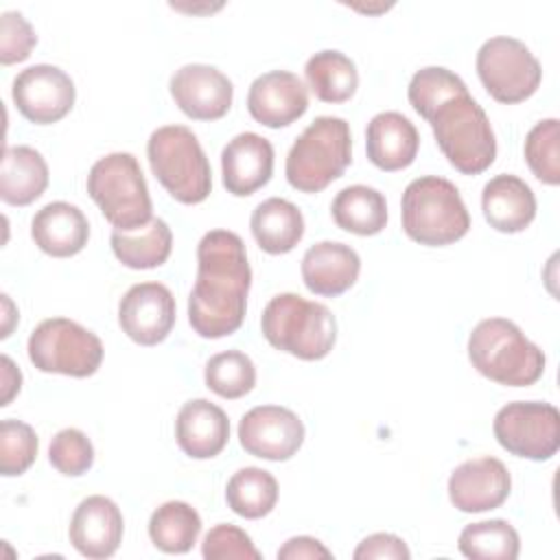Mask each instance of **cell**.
<instances>
[{"instance_id": "1", "label": "cell", "mask_w": 560, "mask_h": 560, "mask_svg": "<svg viewBox=\"0 0 560 560\" xmlns=\"http://www.w3.org/2000/svg\"><path fill=\"white\" fill-rule=\"evenodd\" d=\"M411 107L431 125L435 142L451 166L479 175L497 158V138L483 107L466 83L442 66L420 68L407 88Z\"/></svg>"}, {"instance_id": "2", "label": "cell", "mask_w": 560, "mask_h": 560, "mask_svg": "<svg viewBox=\"0 0 560 560\" xmlns=\"http://www.w3.org/2000/svg\"><path fill=\"white\" fill-rule=\"evenodd\" d=\"M252 269L245 243L230 230H210L197 245V278L188 295V322L199 337L219 339L241 328Z\"/></svg>"}, {"instance_id": "3", "label": "cell", "mask_w": 560, "mask_h": 560, "mask_svg": "<svg viewBox=\"0 0 560 560\" xmlns=\"http://www.w3.org/2000/svg\"><path fill=\"white\" fill-rule=\"evenodd\" d=\"M468 359L479 374L508 387L534 385L545 372V352L505 317H488L472 328Z\"/></svg>"}, {"instance_id": "4", "label": "cell", "mask_w": 560, "mask_h": 560, "mask_svg": "<svg viewBox=\"0 0 560 560\" xmlns=\"http://www.w3.org/2000/svg\"><path fill=\"white\" fill-rule=\"evenodd\" d=\"M400 219L405 234L429 247L451 245L470 230V214L457 186L438 175H424L407 184Z\"/></svg>"}, {"instance_id": "5", "label": "cell", "mask_w": 560, "mask_h": 560, "mask_svg": "<svg viewBox=\"0 0 560 560\" xmlns=\"http://www.w3.org/2000/svg\"><path fill=\"white\" fill-rule=\"evenodd\" d=\"M260 328L276 350L304 361L324 359L337 341V319L330 308L298 293L273 295L262 311Z\"/></svg>"}, {"instance_id": "6", "label": "cell", "mask_w": 560, "mask_h": 560, "mask_svg": "<svg viewBox=\"0 0 560 560\" xmlns=\"http://www.w3.org/2000/svg\"><path fill=\"white\" fill-rule=\"evenodd\" d=\"M352 162L350 125L339 116H317L287 153V182L300 192H319Z\"/></svg>"}, {"instance_id": "7", "label": "cell", "mask_w": 560, "mask_h": 560, "mask_svg": "<svg viewBox=\"0 0 560 560\" xmlns=\"http://www.w3.org/2000/svg\"><path fill=\"white\" fill-rule=\"evenodd\" d=\"M147 158L158 182L179 203H201L210 195V162L188 127H158L149 136Z\"/></svg>"}, {"instance_id": "8", "label": "cell", "mask_w": 560, "mask_h": 560, "mask_svg": "<svg viewBox=\"0 0 560 560\" xmlns=\"http://www.w3.org/2000/svg\"><path fill=\"white\" fill-rule=\"evenodd\" d=\"M88 195L114 230H136L153 217L147 179L131 153L116 151L96 160L88 173Z\"/></svg>"}, {"instance_id": "9", "label": "cell", "mask_w": 560, "mask_h": 560, "mask_svg": "<svg viewBox=\"0 0 560 560\" xmlns=\"http://www.w3.org/2000/svg\"><path fill=\"white\" fill-rule=\"evenodd\" d=\"M28 359L39 372L74 378L92 376L103 361L101 339L68 317L39 322L28 337Z\"/></svg>"}, {"instance_id": "10", "label": "cell", "mask_w": 560, "mask_h": 560, "mask_svg": "<svg viewBox=\"0 0 560 560\" xmlns=\"http://www.w3.org/2000/svg\"><path fill=\"white\" fill-rule=\"evenodd\" d=\"M477 74L486 92L499 103H521L529 98L542 79L540 61L516 37L497 35L477 50Z\"/></svg>"}, {"instance_id": "11", "label": "cell", "mask_w": 560, "mask_h": 560, "mask_svg": "<svg viewBox=\"0 0 560 560\" xmlns=\"http://www.w3.org/2000/svg\"><path fill=\"white\" fill-rule=\"evenodd\" d=\"M492 429L497 442L516 457L545 462L560 448V413L551 402H508L497 411Z\"/></svg>"}, {"instance_id": "12", "label": "cell", "mask_w": 560, "mask_h": 560, "mask_svg": "<svg viewBox=\"0 0 560 560\" xmlns=\"http://www.w3.org/2000/svg\"><path fill=\"white\" fill-rule=\"evenodd\" d=\"M18 112L35 122L50 125L61 120L74 105V81L68 72L50 63H35L18 72L11 85Z\"/></svg>"}, {"instance_id": "13", "label": "cell", "mask_w": 560, "mask_h": 560, "mask_svg": "<svg viewBox=\"0 0 560 560\" xmlns=\"http://www.w3.org/2000/svg\"><path fill=\"white\" fill-rule=\"evenodd\" d=\"M238 442L254 457L287 462L304 442V424L298 413L287 407L258 405L241 418Z\"/></svg>"}, {"instance_id": "14", "label": "cell", "mask_w": 560, "mask_h": 560, "mask_svg": "<svg viewBox=\"0 0 560 560\" xmlns=\"http://www.w3.org/2000/svg\"><path fill=\"white\" fill-rule=\"evenodd\" d=\"M122 332L140 346H158L175 324V298L162 282H138L118 302Z\"/></svg>"}, {"instance_id": "15", "label": "cell", "mask_w": 560, "mask_h": 560, "mask_svg": "<svg viewBox=\"0 0 560 560\" xmlns=\"http://www.w3.org/2000/svg\"><path fill=\"white\" fill-rule=\"evenodd\" d=\"M175 105L195 120H217L228 114L234 98L232 81L214 66L186 63L168 81Z\"/></svg>"}, {"instance_id": "16", "label": "cell", "mask_w": 560, "mask_h": 560, "mask_svg": "<svg viewBox=\"0 0 560 560\" xmlns=\"http://www.w3.org/2000/svg\"><path fill=\"white\" fill-rule=\"evenodd\" d=\"M508 466L490 455L459 464L448 477V499L462 512H488L510 497Z\"/></svg>"}, {"instance_id": "17", "label": "cell", "mask_w": 560, "mask_h": 560, "mask_svg": "<svg viewBox=\"0 0 560 560\" xmlns=\"http://www.w3.org/2000/svg\"><path fill=\"white\" fill-rule=\"evenodd\" d=\"M247 109L256 122L280 129L304 116L308 109V90L298 74L271 70L252 81Z\"/></svg>"}, {"instance_id": "18", "label": "cell", "mask_w": 560, "mask_h": 560, "mask_svg": "<svg viewBox=\"0 0 560 560\" xmlns=\"http://www.w3.org/2000/svg\"><path fill=\"white\" fill-rule=\"evenodd\" d=\"M122 512L103 494L83 499L70 518V542L72 547L92 560H103L116 553L122 540Z\"/></svg>"}, {"instance_id": "19", "label": "cell", "mask_w": 560, "mask_h": 560, "mask_svg": "<svg viewBox=\"0 0 560 560\" xmlns=\"http://www.w3.org/2000/svg\"><path fill=\"white\" fill-rule=\"evenodd\" d=\"M223 186L236 197H247L262 188L273 173V147L254 131L234 136L221 151Z\"/></svg>"}, {"instance_id": "20", "label": "cell", "mask_w": 560, "mask_h": 560, "mask_svg": "<svg viewBox=\"0 0 560 560\" xmlns=\"http://www.w3.org/2000/svg\"><path fill=\"white\" fill-rule=\"evenodd\" d=\"M300 271L311 293L335 298L357 282L361 258L346 243L319 241L304 252Z\"/></svg>"}, {"instance_id": "21", "label": "cell", "mask_w": 560, "mask_h": 560, "mask_svg": "<svg viewBox=\"0 0 560 560\" xmlns=\"http://www.w3.org/2000/svg\"><path fill=\"white\" fill-rule=\"evenodd\" d=\"M230 438V420L225 411L206 400L195 398L182 405L175 418L177 446L192 459H210L219 455Z\"/></svg>"}, {"instance_id": "22", "label": "cell", "mask_w": 560, "mask_h": 560, "mask_svg": "<svg viewBox=\"0 0 560 560\" xmlns=\"http://www.w3.org/2000/svg\"><path fill=\"white\" fill-rule=\"evenodd\" d=\"M35 245L55 258L79 254L90 238V223L81 208L68 201H50L31 221Z\"/></svg>"}, {"instance_id": "23", "label": "cell", "mask_w": 560, "mask_h": 560, "mask_svg": "<svg viewBox=\"0 0 560 560\" xmlns=\"http://www.w3.org/2000/svg\"><path fill=\"white\" fill-rule=\"evenodd\" d=\"M418 147V129L400 112H381L368 122L365 151L381 171L407 168L416 160Z\"/></svg>"}, {"instance_id": "24", "label": "cell", "mask_w": 560, "mask_h": 560, "mask_svg": "<svg viewBox=\"0 0 560 560\" xmlns=\"http://www.w3.org/2000/svg\"><path fill=\"white\" fill-rule=\"evenodd\" d=\"M481 210L490 228L505 234L523 232L536 217V197L521 177L501 173L486 182L481 190Z\"/></svg>"}, {"instance_id": "25", "label": "cell", "mask_w": 560, "mask_h": 560, "mask_svg": "<svg viewBox=\"0 0 560 560\" xmlns=\"http://www.w3.org/2000/svg\"><path fill=\"white\" fill-rule=\"evenodd\" d=\"M48 186V164L44 155L26 144L7 147L0 168V197L9 206H28Z\"/></svg>"}, {"instance_id": "26", "label": "cell", "mask_w": 560, "mask_h": 560, "mask_svg": "<svg viewBox=\"0 0 560 560\" xmlns=\"http://www.w3.org/2000/svg\"><path fill=\"white\" fill-rule=\"evenodd\" d=\"M252 234L258 247L267 254H287L304 236V217L295 203L282 197L260 201L249 219Z\"/></svg>"}, {"instance_id": "27", "label": "cell", "mask_w": 560, "mask_h": 560, "mask_svg": "<svg viewBox=\"0 0 560 560\" xmlns=\"http://www.w3.org/2000/svg\"><path fill=\"white\" fill-rule=\"evenodd\" d=\"M114 256L129 269H153L166 262L173 249V232L164 219L153 217L147 225L109 236Z\"/></svg>"}, {"instance_id": "28", "label": "cell", "mask_w": 560, "mask_h": 560, "mask_svg": "<svg viewBox=\"0 0 560 560\" xmlns=\"http://www.w3.org/2000/svg\"><path fill=\"white\" fill-rule=\"evenodd\" d=\"M330 214L341 230L359 236H374L387 225V201L381 190L354 184L337 192Z\"/></svg>"}, {"instance_id": "29", "label": "cell", "mask_w": 560, "mask_h": 560, "mask_svg": "<svg viewBox=\"0 0 560 560\" xmlns=\"http://www.w3.org/2000/svg\"><path fill=\"white\" fill-rule=\"evenodd\" d=\"M304 77L311 92L324 103H346L359 88L354 61L341 50H319L308 57Z\"/></svg>"}, {"instance_id": "30", "label": "cell", "mask_w": 560, "mask_h": 560, "mask_svg": "<svg viewBox=\"0 0 560 560\" xmlns=\"http://www.w3.org/2000/svg\"><path fill=\"white\" fill-rule=\"evenodd\" d=\"M201 532L199 512L186 501H166L149 518V538L164 553H186Z\"/></svg>"}, {"instance_id": "31", "label": "cell", "mask_w": 560, "mask_h": 560, "mask_svg": "<svg viewBox=\"0 0 560 560\" xmlns=\"http://www.w3.org/2000/svg\"><path fill=\"white\" fill-rule=\"evenodd\" d=\"M225 501L230 510L243 518H262L276 508L278 481L265 468L245 466L230 477Z\"/></svg>"}, {"instance_id": "32", "label": "cell", "mask_w": 560, "mask_h": 560, "mask_svg": "<svg viewBox=\"0 0 560 560\" xmlns=\"http://www.w3.org/2000/svg\"><path fill=\"white\" fill-rule=\"evenodd\" d=\"M459 551L475 560H514L521 551L518 532L503 518L470 523L457 540Z\"/></svg>"}, {"instance_id": "33", "label": "cell", "mask_w": 560, "mask_h": 560, "mask_svg": "<svg viewBox=\"0 0 560 560\" xmlns=\"http://www.w3.org/2000/svg\"><path fill=\"white\" fill-rule=\"evenodd\" d=\"M206 387L221 398L234 400L249 394L256 385V365L241 350H225L206 361Z\"/></svg>"}, {"instance_id": "34", "label": "cell", "mask_w": 560, "mask_h": 560, "mask_svg": "<svg viewBox=\"0 0 560 560\" xmlns=\"http://www.w3.org/2000/svg\"><path fill=\"white\" fill-rule=\"evenodd\" d=\"M558 142H560L558 118H545L536 122L525 136L523 151H525L527 166L542 184H549V186H556L560 182Z\"/></svg>"}, {"instance_id": "35", "label": "cell", "mask_w": 560, "mask_h": 560, "mask_svg": "<svg viewBox=\"0 0 560 560\" xmlns=\"http://www.w3.org/2000/svg\"><path fill=\"white\" fill-rule=\"evenodd\" d=\"M39 440L31 424L7 418L0 422V472L4 477L22 475L37 457Z\"/></svg>"}, {"instance_id": "36", "label": "cell", "mask_w": 560, "mask_h": 560, "mask_svg": "<svg viewBox=\"0 0 560 560\" xmlns=\"http://www.w3.org/2000/svg\"><path fill=\"white\" fill-rule=\"evenodd\" d=\"M48 459L66 477H79L94 464V446L90 438L79 429H61L55 433L48 446Z\"/></svg>"}, {"instance_id": "37", "label": "cell", "mask_w": 560, "mask_h": 560, "mask_svg": "<svg viewBox=\"0 0 560 560\" xmlns=\"http://www.w3.org/2000/svg\"><path fill=\"white\" fill-rule=\"evenodd\" d=\"M201 553L206 560H260V551L254 547L249 534L245 529L232 525V523H219L214 525L201 542Z\"/></svg>"}, {"instance_id": "38", "label": "cell", "mask_w": 560, "mask_h": 560, "mask_svg": "<svg viewBox=\"0 0 560 560\" xmlns=\"http://www.w3.org/2000/svg\"><path fill=\"white\" fill-rule=\"evenodd\" d=\"M37 44L33 26L20 11H4L0 15V63L24 61Z\"/></svg>"}, {"instance_id": "39", "label": "cell", "mask_w": 560, "mask_h": 560, "mask_svg": "<svg viewBox=\"0 0 560 560\" xmlns=\"http://www.w3.org/2000/svg\"><path fill=\"white\" fill-rule=\"evenodd\" d=\"M352 556L354 560H409L411 551L400 536L378 532L363 538Z\"/></svg>"}, {"instance_id": "40", "label": "cell", "mask_w": 560, "mask_h": 560, "mask_svg": "<svg viewBox=\"0 0 560 560\" xmlns=\"http://www.w3.org/2000/svg\"><path fill=\"white\" fill-rule=\"evenodd\" d=\"M280 560H330L332 551L313 536H293L278 549Z\"/></svg>"}, {"instance_id": "41", "label": "cell", "mask_w": 560, "mask_h": 560, "mask_svg": "<svg viewBox=\"0 0 560 560\" xmlns=\"http://www.w3.org/2000/svg\"><path fill=\"white\" fill-rule=\"evenodd\" d=\"M20 387H22V372L15 368L11 357L2 354V398H0V405L7 407L13 400V396L20 392Z\"/></svg>"}, {"instance_id": "42", "label": "cell", "mask_w": 560, "mask_h": 560, "mask_svg": "<svg viewBox=\"0 0 560 560\" xmlns=\"http://www.w3.org/2000/svg\"><path fill=\"white\" fill-rule=\"evenodd\" d=\"M2 308H4V324H2V335H0V337L4 339V337L11 335L13 322L18 319V311H15V306H13V302L9 300L7 293H2Z\"/></svg>"}, {"instance_id": "43", "label": "cell", "mask_w": 560, "mask_h": 560, "mask_svg": "<svg viewBox=\"0 0 560 560\" xmlns=\"http://www.w3.org/2000/svg\"><path fill=\"white\" fill-rule=\"evenodd\" d=\"M171 7L173 9H177V11H186V13H212V11H217V9H221L223 4L221 2H217V4H177V2H171Z\"/></svg>"}]
</instances>
